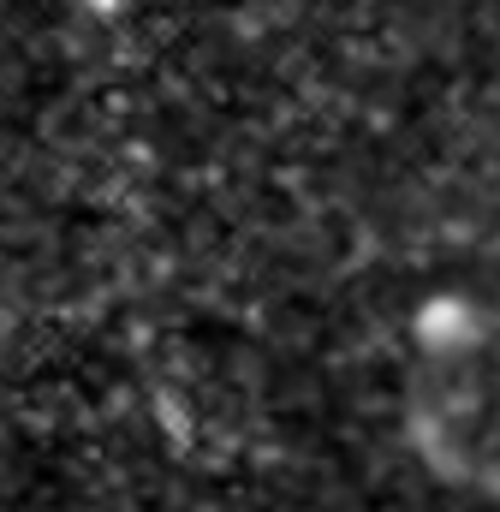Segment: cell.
<instances>
[{
  "label": "cell",
  "mask_w": 500,
  "mask_h": 512,
  "mask_svg": "<svg viewBox=\"0 0 500 512\" xmlns=\"http://www.w3.org/2000/svg\"><path fill=\"white\" fill-rule=\"evenodd\" d=\"M417 334H423V346H447V352H459V346L477 340V322H471V310H465L459 298H435V304L417 316Z\"/></svg>",
  "instance_id": "1"
}]
</instances>
